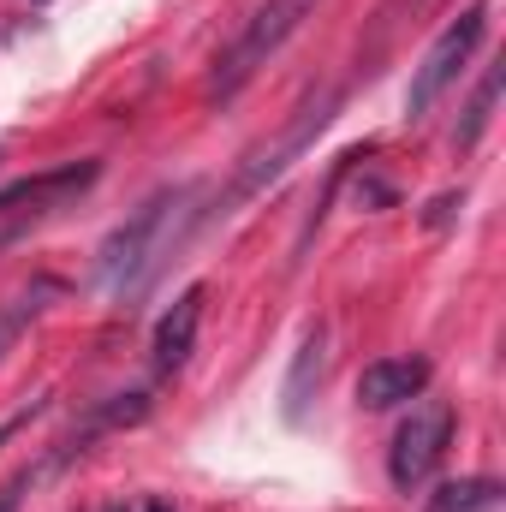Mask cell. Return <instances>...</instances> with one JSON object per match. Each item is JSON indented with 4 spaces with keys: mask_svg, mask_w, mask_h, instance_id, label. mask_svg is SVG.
I'll use <instances>...</instances> for the list:
<instances>
[{
    "mask_svg": "<svg viewBox=\"0 0 506 512\" xmlns=\"http://www.w3.org/2000/svg\"><path fill=\"white\" fill-rule=\"evenodd\" d=\"M197 185H173V191H155L149 203H137L126 221L108 233V245L96 256V280H102V292L108 298H131V292H143L155 274H161V262L185 245V233L197 227Z\"/></svg>",
    "mask_w": 506,
    "mask_h": 512,
    "instance_id": "obj_1",
    "label": "cell"
},
{
    "mask_svg": "<svg viewBox=\"0 0 506 512\" xmlns=\"http://www.w3.org/2000/svg\"><path fill=\"white\" fill-rule=\"evenodd\" d=\"M316 6L322 0H256L251 6V18L239 24V36L227 42V54L215 60V78H209V96L215 102H233L245 84H251L256 72L316 18Z\"/></svg>",
    "mask_w": 506,
    "mask_h": 512,
    "instance_id": "obj_2",
    "label": "cell"
},
{
    "mask_svg": "<svg viewBox=\"0 0 506 512\" xmlns=\"http://www.w3.org/2000/svg\"><path fill=\"white\" fill-rule=\"evenodd\" d=\"M483 30H489V6L477 0V6H465V12L435 36V48L423 54V66L411 72V90H405V114H411V120H423V114L447 96V84H453V78L465 72V60L477 54Z\"/></svg>",
    "mask_w": 506,
    "mask_h": 512,
    "instance_id": "obj_3",
    "label": "cell"
},
{
    "mask_svg": "<svg viewBox=\"0 0 506 512\" xmlns=\"http://www.w3.org/2000/svg\"><path fill=\"white\" fill-rule=\"evenodd\" d=\"M447 441H453V405H447V399H423V405L399 423V435H393V453H387L393 489H399V495L423 489V483L441 471Z\"/></svg>",
    "mask_w": 506,
    "mask_h": 512,
    "instance_id": "obj_4",
    "label": "cell"
},
{
    "mask_svg": "<svg viewBox=\"0 0 506 512\" xmlns=\"http://www.w3.org/2000/svg\"><path fill=\"white\" fill-rule=\"evenodd\" d=\"M96 179H102V161H72V167L36 173V179H12V185H0V209H24V215H54V209H66L72 197H84V191H90Z\"/></svg>",
    "mask_w": 506,
    "mask_h": 512,
    "instance_id": "obj_5",
    "label": "cell"
},
{
    "mask_svg": "<svg viewBox=\"0 0 506 512\" xmlns=\"http://www.w3.org/2000/svg\"><path fill=\"white\" fill-rule=\"evenodd\" d=\"M328 120H334V96H322L316 108H304V114L292 120V131H286V137H280L274 149H262V155H251V167H245V173L233 179L227 203H245V197H256V191H262L268 179H280V173H286V161H292V155H298V149H304V143H310L316 131L328 126Z\"/></svg>",
    "mask_w": 506,
    "mask_h": 512,
    "instance_id": "obj_6",
    "label": "cell"
},
{
    "mask_svg": "<svg viewBox=\"0 0 506 512\" xmlns=\"http://www.w3.org/2000/svg\"><path fill=\"white\" fill-rule=\"evenodd\" d=\"M203 304H209V292H203V286H185V292L173 298V310L155 322V340H149L155 376H179V370H185V358H191V346H197V328H203Z\"/></svg>",
    "mask_w": 506,
    "mask_h": 512,
    "instance_id": "obj_7",
    "label": "cell"
},
{
    "mask_svg": "<svg viewBox=\"0 0 506 512\" xmlns=\"http://www.w3.org/2000/svg\"><path fill=\"white\" fill-rule=\"evenodd\" d=\"M423 387H429V364L423 358H376L358 376V405L364 411H393V405H411Z\"/></svg>",
    "mask_w": 506,
    "mask_h": 512,
    "instance_id": "obj_8",
    "label": "cell"
},
{
    "mask_svg": "<svg viewBox=\"0 0 506 512\" xmlns=\"http://www.w3.org/2000/svg\"><path fill=\"white\" fill-rule=\"evenodd\" d=\"M322 370H328V334H322V328H310V334H304V346H298V358H292V376H286V417H292V423L304 417L310 387H322Z\"/></svg>",
    "mask_w": 506,
    "mask_h": 512,
    "instance_id": "obj_9",
    "label": "cell"
},
{
    "mask_svg": "<svg viewBox=\"0 0 506 512\" xmlns=\"http://www.w3.org/2000/svg\"><path fill=\"white\" fill-rule=\"evenodd\" d=\"M48 298H54V280H30L24 292H12V298L0 304V358H6V352L18 346V334L48 310Z\"/></svg>",
    "mask_w": 506,
    "mask_h": 512,
    "instance_id": "obj_10",
    "label": "cell"
},
{
    "mask_svg": "<svg viewBox=\"0 0 506 512\" xmlns=\"http://www.w3.org/2000/svg\"><path fill=\"white\" fill-rule=\"evenodd\" d=\"M495 507H501V483L495 477H465V483L435 489L423 512H495Z\"/></svg>",
    "mask_w": 506,
    "mask_h": 512,
    "instance_id": "obj_11",
    "label": "cell"
},
{
    "mask_svg": "<svg viewBox=\"0 0 506 512\" xmlns=\"http://www.w3.org/2000/svg\"><path fill=\"white\" fill-rule=\"evenodd\" d=\"M495 96H501V72H483V84H477V96H471V108H465V126H459V149H477V137L489 126V114H495Z\"/></svg>",
    "mask_w": 506,
    "mask_h": 512,
    "instance_id": "obj_12",
    "label": "cell"
},
{
    "mask_svg": "<svg viewBox=\"0 0 506 512\" xmlns=\"http://www.w3.org/2000/svg\"><path fill=\"white\" fill-rule=\"evenodd\" d=\"M24 483H30V477H18V483H12V489L0 495V512H18V489H24Z\"/></svg>",
    "mask_w": 506,
    "mask_h": 512,
    "instance_id": "obj_13",
    "label": "cell"
},
{
    "mask_svg": "<svg viewBox=\"0 0 506 512\" xmlns=\"http://www.w3.org/2000/svg\"><path fill=\"white\" fill-rule=\"evenodd\" d=\"M24 417H30V411H18V417H6V423H0V441H6V435H12V429L24 423Z\"/></svg>",
    "mask_w": 506,
    "mask_h": 512,
    "instance_id": "obj_14",
    "label": "cell"
},
{
    "mask_svg": "<svg viewBox=\"0 0 506 512\" xmlns=\"http://www.w3.org/2000/svg\"><path fill=\"white\" fill-rule=\"evenodd\" d=\"M143 512H167V507H161V501H149V507H143Z\"/></svg>",
    "mask_w": 506,
    "mask_h": 512,
    "instance_id": "obj_15",
    "label": "cell"
},
{
    "mask_svg": "<svg viewBox=\"0 0 506 512\" xmlns=\"http://www.w3.org/2000/svg\"><path fill=\"white\" fill-rule=\"evenodd\" d=\"M102 512H126V507H102Z\"/></svg>",
    "mask_w": 506,
    "mask_h": 512,
    "instance_id": "obj_16",
    "label": "cell"
}]
</instances>
